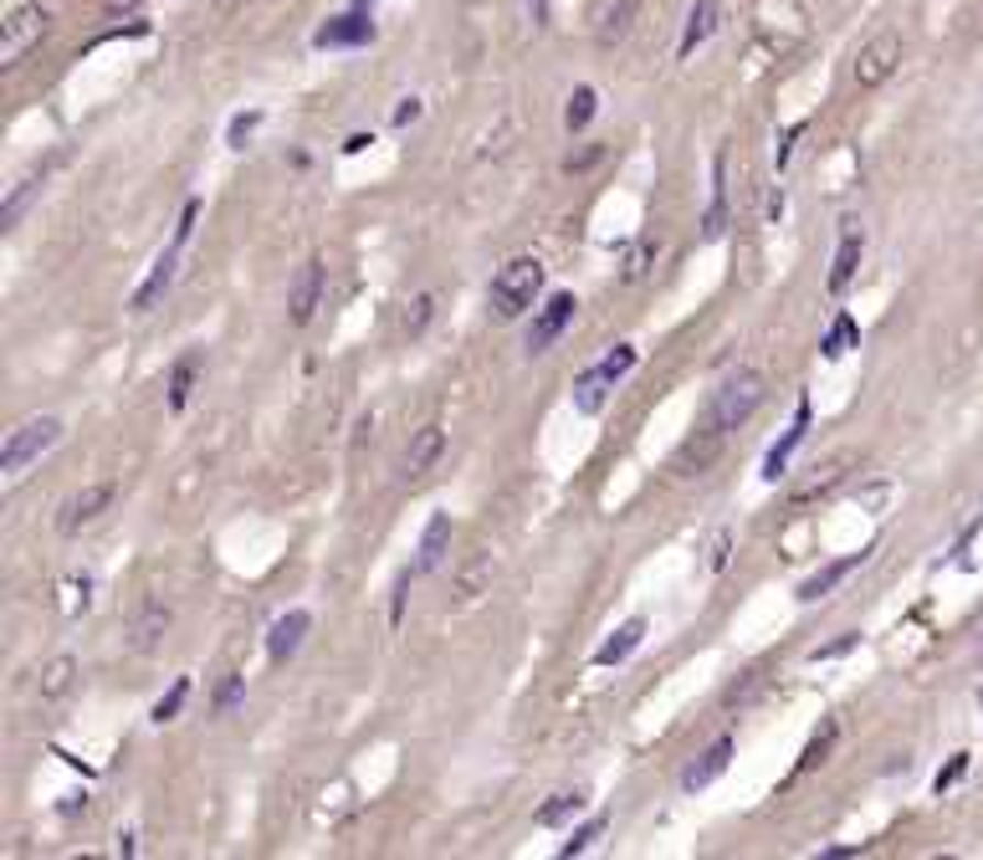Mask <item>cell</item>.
<instances>
[{
  "instance_id": "1",
  "label": "cell",
  "mask_w": 983,
  "mask_h": 860,
  "mask_svg": "<svg viewBox=\"0 0 983 860\" xmlns=\"http://www.w3.org/2000/svg\"><path fill=\"white\" fill-rule=\"evenodd\" d=\"M759 405H763V374L759 370H732L728 379H717V389L707 395V410H702L697 435L682 445L686 472H702V466L722 451V441H728L732 430L743 426Z\"/></svg>"
},
{
  "instance_id": "2",
  "label": "cell",
  "mask_w": 983,
  "mask_h": 860,
  "mask_svg": "<svg viewBox=\"0 0 983 860\" xmlns=\"http://www.w3.org/2000/svg\"><path fill=\"white\" fill-rule=\"evenodd\" d=\"M538 293H543V262H538V256H512L507 267H497V277H492V287H487L492 318L512 323V318H522V312L533 308Z\"/></svg>"
},
{
  "instance_id": "3",
  "label": "cell",
  "mask_w": 983,
  "mask_h": 860,
  "mask_svg": "<svg viewBox=\"0 0 983 860\" xmlns=\"http://www.w3.org/2000/svg\"><path fill=\"white\" fill-rule=\"evenodd\" d=\"M57 441H62V420L57 416H31V420H21V426L5 435V445H0V472H5V482L26 476V466H36V461H42Z\"/></svg>"
},
{
  "instance_id": "4",
  "label": "cell",
  "mask_w": 983,
  "mask_h": 860,
  "mask_svg": "<svg viewBox=\"0 0 983 860\" xmlns=\"http://www.w3.org/2000/svg\"><path fill=\"white\" fill-rule=\"evenodd\" d=\"M636 359H641L636 343H615L599 364H589V370L574 379V410H579V416H599V410H605V395L636 370Z\"/></svg>"
},
{
  "instance_id": "5",
  "label": "cell",
  "mask_w": 983,
  "mask_h": 860,
  "mask_svg": "<svg viewBox=\"0 0 983 860\" xmlns=\"http://www.w3.org/2000/svg\"><path fill=\"white\" fill-rule=\"evenodd\" d=\"M46 21H52V15H46L42 5H15V11L5 15V26H0V67H15V62L26 57L31 46L46 36Z\"/></svg>"
},
{
  "instance_id": "6",
  "label": "cell",
  "mask_w": 983,
  "mask_h": 860,
  "mask_svg": "<svg viewBox=\"0 0 983 860\" xmlns=\"http://www.w3.org/2000/svg\"><path fill=\"white\" fill-rule=\"evenodd\" d=\"M902 52H907V46H902L896 31H876V36L855 52V82H861V88H881V82L902 67Z\"/></svg>"
},
{
  "instance_id": "7",
  "label": "cell",
  "mask_w": 983,
  "mask_h": 860,
  "mask_svg": "<svg viewBox=\"0 0 983 860\" xmlns=\"http://www.w3.org/2000/svg\"><path fill=\"white\" fill-rule=\"evenodd\" d=\"M574 312H579V297H574V293H553L549 302L533 312V328H528V354H549L553 339L574 323Z\"/></svg>"
},
{
  "instance_id": "8",
  "label": "cell",
  "mask_w": 983,
  "mask_h": 860,
  "mask_svg": "<svg viewBox=\"0 0 983 860\" xmlns=\"http://www.w3.org/2000/svg\"><path fill=\"white\" fill-rule=\"evenodd\" d=\"M108 503H113V482H92V487H82V492H73L67 503L57 507V533H82L88 522H98L108 512Z\"/></svg>"
},
{
  "instance_id": "9",
  "label": "cell",
  "mask_w": 983,
  "mask_h": 860,
  "mask_svg": "<svg viewBox=\"0 0 983 860\" xmlns=\"http://www.w3.org/2000/svg\"><path fill=\"white\" fill-rule=\"evenodd\" d=\"M861 256H865V225L855 221V216H846V221H840V246H835V262H830V293L835 297L855 283Z\"/></svg>"
},
{
  "instance_id": "10",
  "label": "cell",
  "mask_w": 983,
  "mask_h": 860,
  "mask_svg": "<svg viewBox=\"0 0 983 860\" xmlns=\"http://www.w3.org/2000/svg\"><path fill=\"white\" fill-rule=\"evenodd\" d=\"M318 302H323V262L308 256V262L298 267V277H292V297H287V318H292V328L313 323Z\"/></svg>"
},
{
  "instance_id": "11",
  "label": "cell",
  "mask_w": 983,
  "mask_h": 860,
  "mask_svg": "<svg viewBox=\"0 0 983 860\" xmlns=\"http://www.w3.org/2000/svg\"><path fill=\"white\" fill-rule=\"evenodd\" d=\"M308 630H313V615H308V609H287L283 620L267 630V661L272 666H287V661L302 651Z\"/></svg>"
},
{
  "instance_id": "12",
  "label": "cell",
  "mask_w": 983,
  "mask_h": 860,
  "mask_svg": "<svg viewBox=\"0 0 983 860\" xmlns=\"http://www.w3.org/2000/svg\"><path fill=\"white\" fill-rule=\"evenodd\" d=\"M374 42V21L369 11H349V15H333L313 31V46L318 52H333V46H369Z\"/></svg>"
},
{
  "instance_id": "13",
  "label": "cell",
  "mask_w": 983,
  "mask_h": 860,
  "mask_svg": "<svg viewBox=\"0 0 983 860\" xmlns=\"http://www.w3.org/2000/svg\"><path fill=\"white\" fill-rule=\"evenodd\" d=\"M732 753H738V742L722 732V738L707 748L702 758H692L686 763V773H682V794H697V789H707V784H717L722 773H728V763H732Z\"/></svg>"
},
{
  "instance_id": "14",
  "label": "cell",
  "mask_w": 983,
  "mask_h": 860,
  "mask_svg": "<svg viewBox=\"0 0 983 860\" xmlns=\"http://www.w3.org/2000/svg\"><path fill=\"white\" fill-rule=\"evenodd\" d=\"M441 451H446V430H441V426H420L416 435H410V445H405V456H400V476H405V482H420V476L441 461Z\"/></svg>"
},
{
  "instance_id": "15",
  "label": "cell",
  "mask_w": 983,
  "mask_h": 860,
  "mask_svg": "<svg viewBox=\"0 0 983 860\" xmlns=\"http://www.w3.org/2000/svg\"><path fill=\"white\" fill-rule=\"evenodd\" d=\"M175 272H179V241H169L159 256H154V267L150 277H144V287L134 293V312H154L164 302V293L175 287Z\"/></svg>"
},
{
  "instance_id": "16",
  "label": "cell",
  "mask_w": 983,
  "mask_h": 860,
  "mask_svg": "<svg viewBox=\"0 0 983 860\" xmlns=\"http://www.w3.org/2000/svg\"><path fill=\"white\" fill-rule=\"evenodd\" d=\"M164 630H169V605H164V599H144V605L134 609V620H129V646H134L139 655H150Z\"/></svg>"
},
{
  "instance_id": "17",
  "label": "cell",
  "mask_w": 983,
  "mask_h": 860,
  "mask_svg": "<svg viewBox=\"0 0 983 860\" xmlns=\"http://www.w3.org/2000/svg\"><path fill=\"white\" fill-rule=\"evenodd\" d=\"M805 435H809V400H799V405H794V426L784 430V441L763 456V482H778V476L789 472V456L805 445Z\"/></svg>"
},
{
  "instance_id": "18",
  "label": "cell",
  "mask_w": 983,
  "mask_h": 860,
  "mask_svg": "<svg viewBox=\"0 0 983 860\" xmlns=\"http://www.w3.org/2000/svg\"><path fill=\"white\" fill-rule=\"evenodd\" d=\"M728 231V154L717 148L713 159V200H707V216H702V241H722Z\"/></svg>"
},
{
  "instance_id": "19",
  "label": "cell",
  "mask_w": 983,
  "mask_h": 860,
  "mask_svg": "<svg viewBox=\"0 0 983 860\" xmlns=\"http://www.w3.org/2000/svg\"><path fill=\"white\" fill-rule=\"evenodd\" d=\"M865 564V553H846V559H835V564H825V569H815V574L799 584V605H815V599H825L830 589H840L855 569Z\"/></svg>"
},
{
  "instance_id": "20",
  "label": "cell",
  "mask_w": 983,
  "mask_h": 860,
  "mask_svg": "<svg viewBox=\"0 0 983 860\" xmlns=\"http://www.w3.org/2000/svg\"><path fill=\"white\" fill-rule=\"evenodd\" d=\"M420 559H416V574H435V569L446 564L451 553V512H431L426 522V533H420Z\"/></svg>"
},
{
  "instance_id": "21",
  "label": "cell",
  "mask_w": 983,
  "mask_h": 860,
  "mask_svg": "<svg viewBox=\"0 0 983 860\" xmlns=\"http://www.w3.org/2000/svg\"><path fill=\"white\" fill-rule=\"evenodd\" d=\"M46 185V164H36V169H26V175L15 179L11 190H5V206H0V231H15V221L26 216V206L42 195Z\"/></svg>"
},
{
  "instance_id": "22",
  "label": "cell",
  "mask_w": 983,
  "mask_h": 860,
  "mask_svg": "<svg viewBox=\"0 0 983 860\" xmlns=\"http://www.w3.org/2000/svg\"><path fill=\"white\" fill-rule=\"evenodd\" d=\"M717 21H722V5H717V0H697V5L686 11V31H682V46H676V57H692L702 42H713Z\"/></svg>"
},
{
  "instance_id": "23",
  "label": "cell",
  "mask_w": 983,
  "mask_h": 860,
  "mask_svg": "<svg viewBox=\"0 0 983 860\" xmlns=\"http://www.w3.org/2000/svg\"><path fill=\"white\" fill-rule=\"evenodd\" d=\"M641 640H645V620L636 615V620H626V625H620V630H615V636L595 651V666H620V661H630V655L641 651Z\"/></svg>"
},
{
  "instance_id": "24",
  "label": "cell",
  "mask_w": 983,
  "mask_h": 860,
  "mask_svg": "<svg viewBox=\"0 0 983 860\" xmlns=\"http://www.w3.org/2000/svg\"><path fill=\"white\" fill-rule=\"evenodd\" d=\"M73 682H77V661L73 655H52V661L42 666V682H36V702L52 707V702H62L67 692H73Z\"/></svg>"
},
{
  "instance_id": "25",
  "label": "cell",
  "mask_w": 983,
  "mask_h": 860,
  "mask_svg": "<svg viewBox=\"0 0 983 860\" xmlns=\"http://www.w3.org/2000/svg\"><path fill=\"white\" fill-rule=\"evenodd\" d=\"M645 0H610V11L599 15V31H595V42L599 46H615V42H626L630 26H636V15H641Z\"/></svg>"
},
{
  "instance_id": "26",
  "label": "cell",
  "mask_w": 983,
  "mask_h": 860,
  "mask_svg": "<svg viewBox=\"0 0 983 860\" xmlns=\"http://www.w3.org/2000/svg\"><path fill=\"white\" fill-rule=\"evenodd\" d=\"M584 804H589V794H584V789H564V794H553V800L543 804L533 819L543 825V830H559V825H568L574 815H584Z\"/></svg>"
},
{
  "instance_id": "27",
  "label": "cell",
  "mask_w": 983,
  "mask_h": 860,
  "mask_svg": "<svg viewBox=\"0 0 983 860\" xmlns=\"http://www.w3.org/2000/svg\"><path fill=\"white\" fill-rule=\"evenodd\" d=\"M595 113H599V92L595 88H574V92H568V108H564V129H568V134H584V129L595 123Z\"/></svg>"
},
{
  "instance_id": "28",
  "label": "cell",
  "mask_w": 983,
  "mask_h": 860,
  "mask_svg": "<svg viewBox=\"0 0 983 860\" xmlns=\"http://www.w3.org/2000/svg\"><path fill=\"white\" fill-rule=\"evenodd\" d=\"M855 343H861V323H855L850 312H835V323H830V333H825V343H819V354L840 359L846 349H855Z\"/></svg>"
},
{
  "instance_id": "29",
  "label": "cell",
  "mask_w": 983,
  "mask_h": 860,
  "mask_svg": "<svg viewBox=\"0 0 983 860\" xmlns=\"http://www.w3.org/2000/svg\"><path fill=\"white\" fill-rule=\"evenodd\" d=\"M605 825H610V819H605V815H595V819H584L579 830H574V835H568V840H564V846H559V856H564V860L584 856V850H589V846H595V840H599V835H605Z\"/></svg>"
},
{
  "instance_id": "30",
  "label": "cell",
  "mask_w": 983,
  "mask_h": 860,
  "mask_svg": "<svg viewBox=\"0 0 983 860\" xmlns=\"http://www.w3.org/2000/svg\"><path fill=\"white\" fill-rule=\"evenodd\" d=\"M195 359H179L175 364V374H169V410H185L190 405V385H195Z\"/></svg>"
},
{
  "instance_id": "31",
  "label": "cell",
  "mask_w": 983,
  "mask_h": 860,
  "mask_svg": "<svg viewBox=\"0 0 983 860\" xmlns=\"http://www.w3.org/2000/svg\"><path fill=\"white\" fill-rule=\"evenodd\" d=\"M185 697H190V682L179 676V682L169 686V692H164L159 702H154V713H150V717H154V723H159V727H164V723H175V717H179V707H185Z\"/></svg>"
},
{
  "instance_id": "32",
  "label": "cell",
  "mask_w": 983,
  "mask_h": 860,
  "mask_svg": "<svg viewBox=\"0 0 983 860\" xmlns=\"http://www.w3.org/2000/svg\"><path fill=\"white\" fill-rule=\"evenodd\" d=\"M431 312H435V297L420 293L416 302L405 308V339H420V333H426V323H431Z\"/></svg>"
},
{
  "instance_id": "33",
  "label": "cell",
  "mask_w": 983,
  "mask_h": 860,
  "mask_svg": "<svg viewBox=\"0 0 983 860\" xmlns=\"http://www.w3.org/2000/svg\"><path fill=\"white\" fill-rule=\"evenodd\" d=\"M830 748H835V723H825L815 738H809V748H805V758H799V769H794V773H809L815 763H825V753H830Z\"/></svg>"
},
{
  "instance_id": "34",
  "label": "cell",
  "mask_w": 983,
  "mask_h": 860,
  "mask_svg": "<svg viewBox=\"0 0 983 860\" xmlns=\"http://www.w3.org/2000/svg\"><path fill=\"white\" fill-rule=\"evenodd\" d=\"M840 482H846V461H835V466H825V476H815V482H809V487L799 492L794 503H809V497H825V492H835V487H840Z\"/></svg>"
},
{
  "instance_id": "35",
  "label": "cell",
  "mask_w": 983,
  "mask_h": 860,
  "mask_svg": "<svg viewBox=\"0 0 983 860\" xmlns=\"http://www.w3.org/2000/svg\"><path fill=\"white\" fill-rule=\"evenodd\" d=\"M256 129H262V113H236V119H231V129H225V144H231V148H246V139H252Z\"/></svg>"
},
{
  "instance_id": "36",
  "label": "cell",
  "mask_w": 983,
  "mask_h": 860,
  "mask_svg": "<svg viewBox=\"0 0 983 860\" xmlns=\"http://www.w3.org/2000/svg\"><path fill=\"white\" fill-rule=\"evenodd\" d=\"M651 256H655V241L651 236L636 241V252L626 256V283H641V277H645V262H651Z\"/></svg>"
},
{
  "instance_id": "37",
  "label": "cell",
  "mask_w": 983,
  "mask_h": 860,
  "mask_svg": "<svg viewBox=\"0 0 983 860\" xmlns=\"http://www.w3.org/2000/svg\"><path fill=\"white\" fill-rule=\"evenodd\" d=\"M963 773H969V753H953V758H948V769H938L932 789H938V794H948V789H953L958 779H963Z\"/></svg>"
},
{
  "instance_id": "38",
  "label": "cell",
  "mask_w": 983,
  "mask_h": 860,
  "mask_svg": "<svg viewBox=\"0 0 983 860\" xmlns=\"http://www.w3.org/2000/svg\"><path fill=\"white\" fill-rule=\"evenodd\" d=\"M728 549H732V533H728V528H717V533H713V549H707V569H713V574H722V569H728Z\"/></svg>"
},
{
  "instance_id": "39",
  "label": "cell",
  "mask_w": 983,
  "mask_h": 860,
  "mask_svg": "<svg viewBox=\"0 0 983 860\" xmlns=\"http://www.w3.org/2000/svg\"><path fill=\"white\" fill-rule=\"evenodd\" d=\"M241 692H246V676H236V671H231V682L216 692V713H231V707L241 702Z\"/></svg>"
},
{
  "instance_id": "40",
  "label": "cell",
  "mask_w": 983,
  "mask_h": 860,
  "mask_svg": "<svg viewBox=\"0 0 983 860\" xmlns=\"http://www.w3.org/2000/svg\"><path fill=\"white\" fill-rule=\"evenodd\" d=\"M195 216H200V200H185V210H179V225H175V241L185 246L190 241V231H195Z\"/></svg>"
},
{
  "instance_id": "41",
  "label": "cell",
  "mask_w": 983,
  "mask_h": 860,
  "mask_svg": "<svg viewBox=\"0 0 983 860\" xmlns=\"http://www.w3.org/2000/svg\"><path fill=\"white\" fill-rule=\"evenodd\" d=\"M855 640H861V630H850V636H840V640H835V646H819V651H815V661H830V655H846L850 646H855Z\"/></svg>"
},
{
  "instance_id": "42",
  "label": "cell",
  "mask_w": 983,
  "mask_h": 860,
  "mask_svg": "<svg viewBox=\"0 0 983 860\" xmlns=\"http://www.w3.org/2000/svg\"><path fill=\"white\" fill-rule=\"evenodd\" d=\"M420 119V98H405L400 108H395V129H405V123H416Z\"/></svg>"
},
{
  "instance_id": "43",
  "label": "cell",
  "mask_w": 983,
  "mask_h": 860,
  "mask_svg": "<svg viewBox=\"0 0 983 860\" xmlns=\"http://www.w3.org/2000/svg\"><path fill=\"white\" fill-rule=\"evenodd\" d=\"M528 15H533V26H543L549 21V0H528Z\"/></svg>"
},
{
  "instance_id": "44",
  "label": "cell",
  "mask_w": 983,
  "mask_h": 860,
  "mask_svg": "<svg viewBox=\"0 0 983 860\" xmlns=\"http://www.w3.org/2000/svg\"><path fill=\"white\" fill-rule=\"evenodd\" d=\"M108 5H139V0H108Z\"/></svg>"
},
{
  "instance_id": "45",
  "label": "cell",
  "mask_w": 983,
  "mask_h": 860,
  "mask_svg": "<svg viewBox=\"0 0 983 860\" xmlns=\"http://www.w3.org/2000/svg\"><path fill=\"white\" fill-rule=\"evenodd\" d=\"M979 655H983V630H979Z\"/></svg>"
},
{
  "instance_id": "46",
  "label": "cell",
  "mask_w": 983,
  "mask_h": 860,
  "mask_svg": "<svg viewBox=\"0 0 983 860\" xmlns=\"http://www.w3.org/2000/svg\"><path fill=\"white\" fill-rule=\"evenodd\" d=\"M358 5H374V0H358Z\"/></svg>"
}]
</instances>
